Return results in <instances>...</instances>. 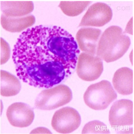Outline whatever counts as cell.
<instances>
[{
	"mask_svg": "<svg viewBox=\"0 0 134 134\" xmlns=\"http://www.w3.org/2000/svg\"><path fill=\"white\" fill-rule=\"evenodd\" d=\"M76 41L57 26H36L20 35L13 50L17 76L31 86L49 88L74 71L80 53Z\"/></svg>",
	"mask_w": 134,
	"mask_h": 134,
	"instance_id": "1",
	"label": "cell"
},
{
	"mask_svg": "<svg viewBox=\"0 0 134 134\" xmlns=\"http://www.w3.org/2000/svg\"><path fill=\"white\" fill-rule=\"evenodd\" d=\"M131 40L119 26H112L104 31L97 47V56L107 63L122 57L129 49Z\"/></svg>",
	"mask_w": 134,
	"mask_h": 134,
	"instance_id": "2",
	"label": "cell"
},
{
	"mask_svg": "<svg viewBox=\"0 0 134 134\" xmlns=\"http://www.w3.org/2000/svg\"><path fill=\"white\" fill-rule=\"evenodd\" d=\"M117 95L110 82L103 80L88 87L83 95L85 104L95 110H103L117 99Z\"/></svg>",
	"mask_w": 134,
	"mask_h": 134,
	"instance_id": "3",
	"label": "cell"
},
{
	"mask_svg": "<svg viewBox=\"0 0 134 134\" xmlns=\"http://www.w3.org/2000/svg\"><path fill=\"white\" fill-rule=\"evenodd\" d=\"M72 99V94L67 85H60L42 91L35 100V106L41 110L55 109L66 105Z\"/></svg>",
	"mask_w": 134,
	"mask_h": 134,
	"instance_id": "4",
	"label": "cell"
},
{
	"mask_svg": "<svg viewBox=\"0 0 134 134\" xmlns=\"http://www.w3.org/2000/svg\"><path fill=\"white\" fill-rule=\"evenodd\" d=\"M81 121V116L77 110L72 107H65L54 113L51 126L59 133H70L79 128Z\"/></svg>",
	"mask_w": 134,
	"mask_h": 134,
	"instance_id": "5",
	"label": "cell"
},
{
	"mask_svg": "<svg viewBox=\"0 0 134 134\" xmlns=\"http://www.w3.org/2000/svg\"><path fill=\"white\" fill-rule=\"evenodd\" d=\"M76 71L79 77L86 81H92L99 78L103 71L101 59L85 53L79 54Z\"/></svg>",
	"mask_w": 134,
	"mask_h": 134,
	"instance_id": "6",
	"label": "cell"
},
{
	"mask_svg": "<svg viewBox=\"0 0 134 134\" xmlns=\"http://www.w3.org/2000/svg\"><path fill=\"white\" fill-rule=\"evenodd\" d=\"M133 104L132 101L121 99L114 103L109 113L110 125L115 127L131 126L133 123Z\"/></svg>",
	"mask_w": 134,
	"mask_h": 134,
	"instance_id": "7",
	"label": "cell"
},
{
	"mask_svg": "<svg viewBox=\"0 0 134 134\" xmlns=\"http://www.w3.org/2000/svg\"><path fill=\"white\" fill-rule=\"evenodd\" d=\"M113 15L109 6L104 3H96L88 8L79 26L102 27L111 20Z\"/></svg>",
	"mask_w": 134,
	"mask_h": 134,
	"instance_id": "8",
	"label": "cell"
},
{
	"mask_svg": "<svg viewBox=\"0 0 134 134\" xmlns=\"http://www.w3.org/2000/svg\"><path fill=\"white\" fill-rule=\"evenodd\" d=\"M6 115L12 126L20 128L30 126L35 118L33 109L25 103L20 102L10 105L7 108Z\"/></svg>",
	"mask_w": 134,
	"mask_h": 134,
	"instance_id": "9",
	"label": "cell"
},
{
	"mask_svg": "<svg viewBox=\"0 0 134 134\" xmlns=\"http://www.w3.org/2000/svg\"><path fill=\"white\" fill-rule=\"evenodd\" d=\"M101 31L92 28H82L78 31L76 38L79 48L86 53L95 55Z\"/></svg>",
	"mask_w": 134,
	"mask_h": 134,
	"instance_id": "10",
	"label": "cell"
},
{
	"mask_svg": "<svg viewBox=\"0 0 134 134\" xmlns=\"http://www.w3.org/2000/svg\"><path fill=\"white\" fill-rule=\"evenodd\" d=\"M133 73L127 67L119 69L115 73L113 83L115 89L120 95H131L133 91Z\"/></svg>",
	"mask_w": 134,
	"mask_h": 134,
	"instance_id": "11",
	"label": "cell"
},
{
	"mask_svg": "<svg viewBox=\"0 0 134 134\" xmlns=\"http://www.w3.org/2000/svg\"><path fill=\"white\" fill-rule=\"evenodd\" d=\"M1 3V10L4 15L7 17H20L29 14L34 9V5L32 1H4Z\"/></svg>",
	"mask_w": 134,
	"mask_h": 134,
	"instance_id": "12",
	"label": "cell"
},
{
	"mask_svg": "<svg viewBox=\"0 0 134 134\" xmlns=\"http://www.w3.org/2000/svg\"><path fill=\"white\" fill-rule=\"evenodd\" d=\"M21 86L19 79L11 73L1 71V95L4 97H11L17 95Z\"/></svg>",
	"mask_w": 134,
	"mask_h": 134,
	"instance_id": "13",
	"label": "cell"
},
{
	"mask_svg": "<svg viewBox=\"0 0 134 134\" xmlns=\"http://www.w3.org/2000/svg\"><path fill=\"white\" fill-rule=\"evenodd\" d=\"M35 19L33 16L30 15L20 18H12L2 15L1 22L2 27L7 31L18 32L30 27L35 23Z\"/></svg>",
	"mask_w": 134,
	"mask_h": 134,
	"instance_id": "14",
	"label": "cell"
},
{
	"mask_svg": "<svg viewBox=\"0 0 134 134\" xmlns=\"http://www.w3.org/2000/svg\"><path fill=\"white\" fill-rule=\"evenodd\" d=\"M89 1H61L59 5L62 11L69 17H76L86 9L90 4Z\"/></svg>",
	"mask_w": 134,
	"mask_h": 134,
	"instance_id": "15",
	"label": "cell"
},
{
	"mask_svg": "<svg viewBox=\"0 0 134 134\" xmlns=\"http://www.w3.org/2000/svg\"><path fill=\"white\" fill-rule=\"evenodd\" d=\"M110 133L108 128L103 122L98 120L90 122L85 125L82 133Z\"/></svg>",
	"mask_w": 134,
	"mask_h": 134,
	"instance_id": "16",
	"label": "cell"
},
{
	"mask_svg": "<svg viewBox=\"0 0 134 134\" xmlns=\"http://www.w3.org/2000/svg\"><path fill=\"white\" fill-rule=\"evenodd\" d=\"M1 64L6 63L10 57V48L9 45L4 39L1 38Z\"/></svg>",
	"mask_w": 134,
	"mask_h": 134,
	"instance_id": "17",
	"label": "cell"
}]
</instances>
